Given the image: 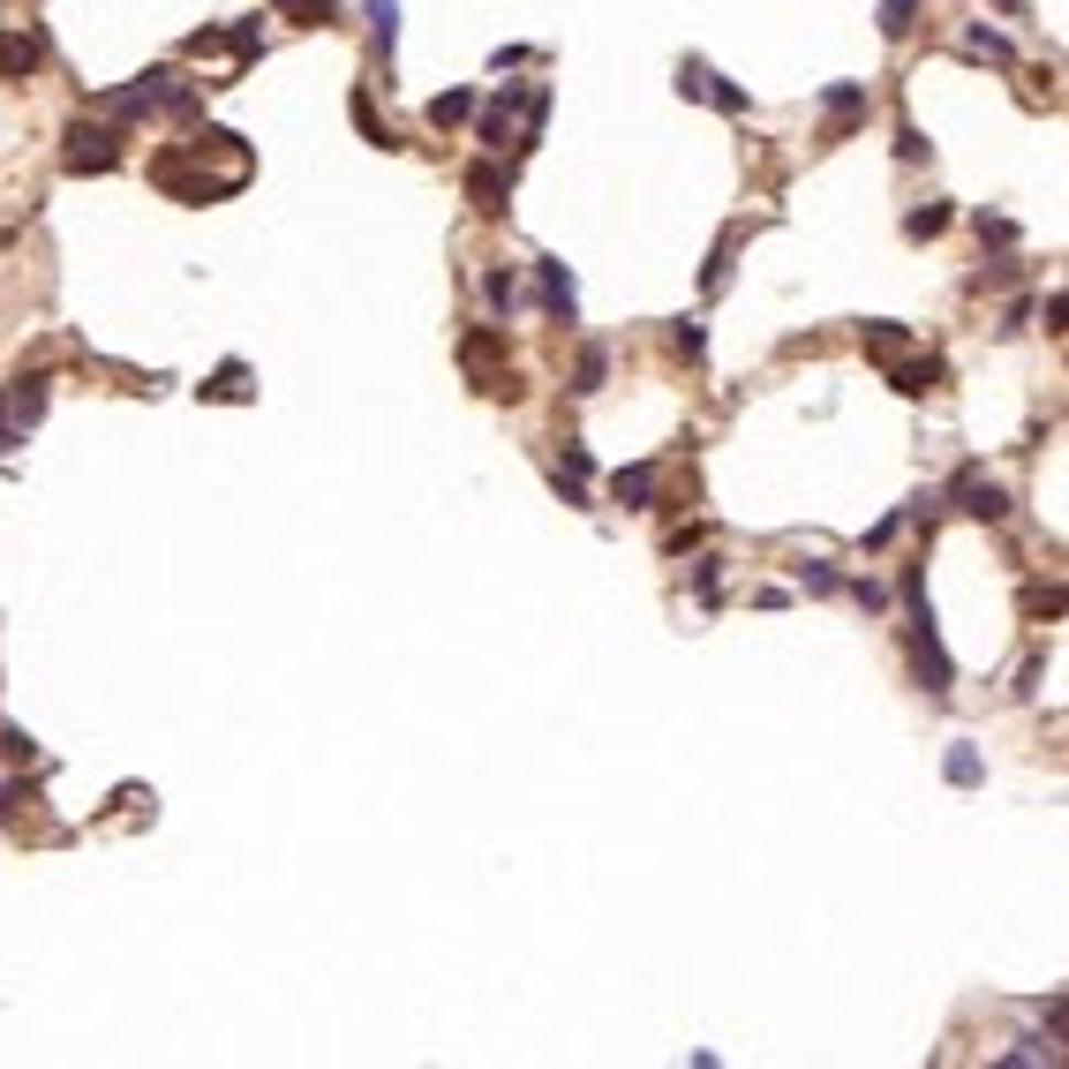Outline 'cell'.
<instances>
[{
    "label": "cell",
    "mask_w": 1069,
    "mask_h": 1069,
    "mask_svg": "<svg viewBox=\"0 0 1069 1069\" xmlns=\"http://www.w3.org/2000/svg\"><path fill=\"white\" fill-rule=\"evenodd\" d=\"M927 151H934V143H927V136H919L911 121H904V129H897V159H904V167H919Z\"/></svg>",
    "instance_id": "cell-31"
},
{
    "label": "cell",
    "mask_w": 1069,
    "mask_h": 1069,
    "mask_svg": "<svg viewBox=\"0 0 1069 1069\" xmlns=\"http://www.w3.org/2000/svg\"><path fill=\"white\" fill-rule=\"evenodd\" d=\"M1025 610H1031V618H1062V588H1055V580H1047V588L1031 580V588H1025Z\"/></svg>",
    "instance_id": "cell-28"
},
{
    "label": "cell",
    "mask_w": 1069,
    "mask_h": 1069,
    "mask_svg": "<svg viewBox=\"0 0 1069 1069\" xmlns=\"http://www.w3.org/2000/svg\"><path fill=\"white\" fill-rule=\"evenodd\" d=\"M610 498H618L626 513H648V505H655V468H648V460L618 468V474H610Z\"/></svg>",
    "instance_id": "cell-12"
},
{
    "label": "cell",
    "mask_w": 1069,
    "mask_h": 1069,
    "mask_svg": "<svg viewBox=\"0 0 1069 1069\" xmlns=\"http://www.w3.org/2000/svg\"><path fill=\"white\" fill-rule=\"evenodd\" d=\"M362 15H370V45L392 61V45H399V0H370Z\"/></svg>",
    "instance_id": "cell-15"
},
{
    "label": "cell",
    "mask_w": 1069,
    "mask_h": 1069,
    "mask_svg": "<svg viewBox=\"0 0 1069 1069\" xmlns=\"http://www.w3.org/2000/svg\"><path fill=\"white\" fill-rule=\"evenodd\" d=\"M949 783H964V791L980 783V753L972 746H949Z\"/></svg>",
    "instance_id": "cell-30"
},
{
    "label": "cell",
    "mask_w": 1069,
    "mask_h": 1069,
    "mask_svg": "<svg viewBox=\"0 0 1069 1069\" xmlns=\"http://www.w3.org/2000/svg\"><path fill=\"white\" fill-rule=\"evenodd\" d=\"M724 279H730V249H716V257H708V271H701V287H708V295H724Z\"/></svg>",
    "instance_id": "cell-33"
},
{
    "label": "cell",
    "mask_w": 1069,
    "mask_h": 1069,
    "mask_svg": "<svg viewBox=\"0 0 1069 1069\" xmlns=\"http://www.w3.org/2000/svg\"><path fill=\"white\" fill-rule=\"evenodd\" d=\"M956 498H964V513L986 520V527H994V520H1009V490H1002V482H980L972 468L956 474Z\"/></svg>",
    "instance_id": "cell-11"
},
{
    "label": "cell",
    "mask_w": 1069,
    "mask_h": 1069,
    "mask_svg": "<svg viewBox=\"0 0 1069 1069\" xmlns=\"http://www.w3.org/2000/svg\"><path fill=\"white\" fill-rule=\"evenodd\" d=\"M535 287H543V309H550L557 324H573L580 317V295H573V271L557 257H535Z\"/></svg>",
    "instance_id": "cell-7"
},
{
    "label": "cell",
    "mask_w": 1069,
    "mask_h": 1069,
    "mask_svg": "<svg viewBox=\"0 0 1069 1069\" xmlns=\"http://www.w3.org/2000/svg\"><path fill=\"white\" fill-rule=\"evenodd\" d=\"M151 181H159L167 196H181V204H218V196H234V181H212V173H204L196 136L173 143V151H159V159H151Z\"/></svg>",
    "instance_id": "cell-1"
},
{
    "label": "cell",
    "mask_w": 1069,
    "mask_h": 1069,
    "mask_svg": "<svg viewBox=\"0 0 1069 1069\" xmlns=\"http://www.w3.org/2000/svg\"><path fill=\"white\" fill-rule=\"evenodd\" d=\"M45 385H53V377H39V370L8 385V415H15V429H39L45 423Z\"/></svg>",
    "instance_id": "cell-13"
},
{
    "label": "cell",
    "mask_w": 1069,
    "mask_h": 1069,
    "mask_svg": "<svg viewBox=\"0 0 1069 1069\" xmlns=\"http://www.w3.org/2000/svg\"><path fill=\"white\" fill-rule=\"evenodd\" d=\"M482 301H490L498 317H505V309H513V301H520V279H513V271H505V264H490V271H482Z\"/></svg>",
    "instance_id": "cell-17"
},
{
    "label": "cell",
    "mask_w": 1069,
    "mask_h": 1069,
    "mask_svg": "<svg viewBox=\"0 0 1069 1069\" xmlns=\"http://www.w3.org/2000/svg\"><path fill=\"white\" fill-rule=\"evenodd\" d=\"M949 204H919V212H904V234H911V242H934V234H949Z\"/></svg>",
    "instance_id": "cell-16"
},
{
    "label": "cell",
    "mask_w": 1069,
    "mask_h": 1069,
    "mask_svg": "<svg viewBox=\"0 0 1069 1069\" xmlns=\"http://www.w3.org/2000/svg\"><path fill=\"white\" fill-rule=\"evenodd\" d=\"M460 370L474 377V392H490V399H520V377H513V346L498 324H482L460 340Z\"/></svg>",
    "instance_id": "cell-2"
},
{
    "label": "cell",
    "mask_w": 1069,
    "mask_h": 1069,
    "mask_svg": "<svg viewBox=\"0 0 1069 1069\" xmlns=\"http://www.w3.org/2000/svg\"><path fill=\"white\" fill-rule=\"evenodd\" d=\"M0 753H8V761H15V769H31V761H39V738H31V730H0Z\"/></svg>",
    "instance_id": "cell-24"
},
{
    "label": "cell",
    "mask_w": 1069,
    "mask_h": 1069,
    "mask_svg": "<svg viewBox=\"0 0 1069 1069\" xmlns=\"http://www.w3.org/2000/svg\"><path fill=\"white\" fill-rule=\"evenodd\" d=\"M678 90H685V98H708V106H724V114H746V90L724 84L708 61H678Z\"/></svg>",
    "instance_id": "cell-5"
},
{
    "label": "cell",
    "mask_w": 1069,
    "mask_h": 1069,
    "mask_svg": "<svg viewBox=\"0 0 1069 1069\" xmlns=\"http://www.w3.org/2000/svg\"><path fill=\"white\" fill-rule=\"evenodd\" d=\"M889 385H897L904 399H927V392H941V385H949V362H941V354H919V362H897V354H889Z\"/></svg>",
    "instance_id": "cell-6"
},
{
    "label": "cell",
    "mask_w": 1069,
    "mask_h": 1069,
    "mask_svg": "<svg viewBox=\"0 0 1069 1069\" xmlns=\"http://www.w3.org/2000/svg\"><path fill=\"white\" fill-rule=\"evenodd\" d=\"M964 53H980V61H1002V68L1017 61V53H1009V39H1002V31H986V23H972V31H964Z\"/></svg>",
    "instance_id": "cell-18"
},
{
    "label": "cell",
    "mask_w": 1069,
    "mask_h": 1069,
    "mask_svg": "<svg viewBox=\"0 0 1069 1069\" xmlns=\"http://www.w3.org/2000/svg\"><path fill=\"white\" fill-rule=\"evenodd\" d=\"M821 106H829V143H844V136L866 121V106H874V98H866V84H829V98H821Z\"/></svg>",
    "instance_id": "cell-9"
},
{
    "label": "cell",
    "mask_w": 1069,
    "mask_h": 1069,
    "mask_svg": "<svg viewBox=\"0 0 1069 1069\" xmlns=\"http://www.w3.org/2000/svg\"><path fill=\"white\" fill-rule=\"evenodd\" d=\"M15 445H23V429H15V415H8V392H0V460H8Z\"/></svg>",
    "instance_id": "cell-34"
},
{
    "label": "cell",
    "mask_w": 1069,
    "mask_h": 1069,
    "mask_svg": "<svg viewBox=\"0 0 1069 1069\" xmlns=\"http://www.w3.org/2000/svg\"><path fill=\"white\" fill-rule=\"evenodd\" d=\"M980 242H994V249H1009V242H1017V226H1009V218H986V212H980Z\"/></svg>",
    "instance_id": "cell-32"
},
{
    "label": "cell",
    "mask_w": 1069,
    "mask_h": 1069,
    "mask_svg": "<svg viewBox=\"0 0 1069 1069\" xmlns=\"http://www.w3.org/2000/svg\"><path fill=\"white\" fill-rule=\"evenodd\" d=\"M602 370H610V354H602V346H580V362H573V392H602Z\"/></svg>",
    "instance_id": "cell-19"
},
{
    "label": "cell",
    "mask_w": 1069,
    "mask_h": 1069,
    "mask_svg": "<svg viewBox=\"0 0 1069 1069\" xmlns=\"http://www.w3.org/2000/svg\"><path fill=\"white\" fill-rule=\"evenodd\" d=\"M45 61V45L31 31H0V84H31Z\"/></svg>",
    "instance_id": "cell-10"
},
{
    "label": "cell",
    "mask_w": 1069,
    "mask_h": 1069,
    "mask_svg": "<svg viewBox=\"0 0 1069 1069\" xmlns=\"http://www.w3.org/2000/svg\"><path fill=\"white\" fill-rule=\"evenodd\" d=\"M799 580H806L813 596H836V588H844V580H836V565H821V557H806V565H799Z\"/></svg>",
    "instance_id": "cell-29"
},
{
    "label": "cell",
    "mask_w": 1069,
    "mask_h": 1069,
    "mask_svg": "<svg viewBox=\"0 0 1069 1069\" xmlns=\"http://www.w3.org/2000/svg\"><path fill=\"white\" fill-rule=\"evenodd\" d=\"M671 346H678L685 362H701V354H708V332H701L693 317H678V324H671Z\"/></svg>",
    "instance_id": "cell-26"
},
{
    "label": "cell",
    "mask_w": 1069,
    "mask_h": 1069,
    "mask_svg": "<svg viewBox=\"0 0 1069 1069\" xmlns=\"http://www.w3.org/2000/svg\"><path fill=\"white\" fill-rule=\"evenodd\" d=\"M271 8H279L287 23H332V15H340L332 0H271Z\"/></svg>",
    "instance_id": "cell-22"
},
{
    "label": "cell",
    "mask_w": 1069,
    "mask_h": 1069,
    "mask_svg": "<svg viewBox=\"0 0 1069 1069\" xmlns=\"http://www.w3.org/2000/svg\"><path fill=\"white\" fill-rule=\"evenodd\" d=\"M354 129L370 136V143H385V151H392V143H399V136H392L385 121H377V106H370V90H362V98H354Z\"/></svg>",
    "instance_id": "cell-23"
},
{
    "label": "cell",
    "mask_w": 1069,
    "mask_h": 1069,
    "mask_svg": "<svg viewBox=\"0 0 1069 1069\" xmlns=\"http://www.w3.org/2000/svg\"><path fill=\"white\" fill-rule=\"evenodd\" d=\"M911 15H919V0H881V39H904Z\"/></svg>",
    "instance_id": "cell-27"
},
{
    "label": "cell",
    "mask_w": 1069,
    "mask_h": 1069,
    "mask_svg": "<svg viewBox=\"0 0 1069 1069\" xmlns=\"http://www.w3.org/2000/svg\"><path fill=\"white\" fill-rule=\"evenodd\" d=\"M468 196H474V212H505V196H513V167H505V159H474V167H468Z\"/></svg>",
    "instance_id": "cell-8"
},
{
    "label": "cell",
    "mask_w": 1069,
    "mask_h": 1069,
    "mask_svg": "<svg viewBox=\"0 0 1069 1069\" xmlns=\"http://www.w3.org/2000/svg\"><path fill=\"white\" fill-rule=\"evenodd\" d=\"M474 106H482L474 90H437L429 98V129H460V121H474Z\"/></svg>",
    "instance_id": "cell-14"
},
{
    "label": "cell",
    "mask_w": 1069,
    "mask_h": 1069,
    "mask_svg": "<svg viewBox=\"0 0 1069 1069\" xmlns=\"http://www.w3.org/2000/svg\"><path fill=\"white\" fill-rule=\"evenodd\" d=\"M204 399H249V370H242V362H226L212 385H204Z\"/></svg>",
    "instance_id": "cell-21"
},
{
    "label": "cell",
    "mask_w": 1069,
    "mask_h": 1069,
    "mask_svg": "<svg viewBox=\"0 0 1069 1069\" xmlns=\"http://www.w3.org/2000/svg\"><path fill=\"white\" fill-rule=\"evenodd\" d=\"M68 151V173H114L121 167V129L114 121H68V136H61Z\"/></svg>",
    "instance_id": "cell-3"
},
{
    "label": "cell",
    "mask_w": 1069,
    "mask_h": 1069,
    "mask_svg": "<svg viewBox=\"0 0 1069 1069\" xmlns=\"http://www.w3.org/2000/svg\"><path fill=\"white\" fill-rule=\"evenodd\" d=\"M911 671H919L927 693H949V685H956V663H949V648H941L934 618H911Z\"/></svg>",
    "instance_id": "cell-4"
},
{
    "label": "cell",
    "mask_w": 1069,
    "mask_h": 1069,
    "mask_svg": "<svg viewBox=\"0 0 1069 1069\" xmlns=\"http://www.w3.org/2000/svg\"><path fill=\"white\" fill-rule=\"evenodd\" d=\"M693 596H701V602L724 596V565H716V557H693Z\"/></svg>",
    "instance_id": "cell-25"
},
{
    "label": "cell",
    "mask_w": 1069,
    "mask_h": 1069,
    "mask_svg": "<svg viewBox=\"0 0 1069 1069\" xmlns=\"http://www.w3.org/2000/svg\"><path fill=\"white\" fill-rule=\"evenodd\" d=\"M858 340H866V354H881V362H889V354L904 346V324H889V317H881V324H858Z\"/></svg>",
    "instance_id": "cell-20"
}]
</instances>
